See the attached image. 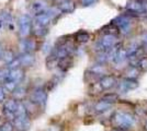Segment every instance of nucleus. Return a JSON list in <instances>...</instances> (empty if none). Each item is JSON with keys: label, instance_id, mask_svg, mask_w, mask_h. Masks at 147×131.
<instances>
[{"label": "nucleus", "instance_id": "f257e3e1", "mask_svg": "<svg viewBox=\"0 0 147 131\" xmlns=\"http://www.w3.org/2000/svg\"><path fill=\"white\" fill-rule=\"evenodd\" d=\"M112 121H113V125L115 126L117 129L126 130V129H129L132 126L134 125L136 118H135L134 115H132L129 112H117L113 115Z\"/></svg>", "mask_w": 147, "mask_h": 131}, {"label": "nucleus", "instance_id": "f03ea898", "mask_svg": "<svg viewBox=\"0 0 147 131\" xmlns=\"http://www.w3.org/2000/svg\"><path fill=\"white\" fill-rule=\"evenodd\" d=\"M117 44V38L115 35H112V34H105L102 37L99 39L98 42L96 43V49L98 51H105L109 48L113 47L114 45Z\"/></svg>", "mask_w": 147, "mask_h": 131}, {"label": "nucleus", "instance_id": "7ed1b4c3", "mask_svg": "<svg viewBox=\"0 0 147 131\" xmlns=\"http://www.w3.org/2000/svg\"><path fill=\"white\" fill-rule=\"evenodd\" d=\"M18 24L20 36L22 38H26L30 35L31 31H32V20H31V18L26 14L21 15L19 18Z\"/></svg>", "mask_w": 147, "mask_h": 131}, {"label": "nucleus", "instance_id": "20e7f679", "mask_svg": "<svg viewBox=\"0 0 147 131\" xmlns=\"http://www.w3.org/2000/svg\"><path fill=\"white\" fill-rule=\"evenodd\" d=\"M112 24L114 26H117L120 31L124 33V34H129L131 30H132V23H131V18H129L127 15L122 14L119 15L117 18L112 21Z\"/></svg>", "mask_w": 147, "mask_h": 131}, {"label": "nucleus", "instance_id": "39448f33", "mask_svg": "<svg viewBox=\"0 0 147 131\" xmlns=\"http://www.w3.org/2000/svg\"><path fill=\"white\" fill-rule=\"evenodd\" d=\"M13 126L18 131H26L31 127V119L29 114H25L22 116H17L13 120Z\"/></svg>", "mask_w": 147, "mask_h": 131}, {"label": "nucleus", "instance_id": "423d86ee", "mask_svg": "<svg viewBox=\"0 0 147 131\" xmlns=\"http://www.w3.org/2000/svg\"><path fill=\"white\" fill-rule=\"evenodd\" d=\"M30 100L32 103L36 104V105H41L44 106L46 104V100H47V94L46 91L44 88H35L32 94H31Z\"/></svg>", "mask_w": 147, "mask_h": 131}, {"label": "nucleus", "instance_id": "0eeeda50", "mask_svg": "<svg viewBox=\"0 0 147 131\" xmlns=\"http://www.w3.org/2000/svg\"><path fill=\"white\" fill-rule=\"evenodd\" d=\"M138 86V82L136 80H132V79H123L122 81L120 82L119 84V88L120 91L125 93L127 91H131V90H135L136 87Z\"/></svg>", "mask_w": 147, "mask_h": 131}, {"label": "nucleus", "instance_id": "6e6552de", "mask_svg": "<svg viewBox=\"0 0 147 131\" xmlns=\"http://www.w3.org/2000/svg\"><path fill=\"white\" fill-rule=\"evenodd\" d=\"M115 83L117 79L113 75H103L99 81V85L102 90H110L115 85Z\"/></svg>", "mask_w": 147, "mask_h": 131}, {"label": "nucleus", "instance_id": "1a4fd4ad", "mask_svg": "<svg viewBox=\"0 0 147 131\" xmlns=\"http://www.w3.org/2000/svg\"><path fill=\"white\" fill-rule=\"evenodd\" d=\"M23 78H24V71H23L21 68L11 69V70L9 71L8 80L16 82L17 84H19L20 82L22 81V79H23Z\"/></svg>", "mask_w": 147, "mask_h": 131}, {"label": "nucleus", "instance_id": "9d476101", "mask_svg": "<svg viewBox=\"0 0 147 131\" xmlns=\"http://www.w3.org/2000/svg\"><path fill=\"white\" fill-rule=\"evenodd\" d=\"M37 45L34 39H22L20 43V48L22 53H32L36 49Z\"/></svg>", "mask_w": 147, "mask_h": 131}, {"label": "nucleus", "instance_id": "9b49d317", "mask_svg": "<svg viewBox=\"0 0 147 131\" xmlns=\"http://www.w3.org/2000/svg\"><path fill=\"white\" fill-rule=\"evenodd\" d=\"M0 23L3 25H6L8 27L12 29L13 26V19H12V14L9 10H2L0 11Z\"/></svg>", "mask_w": 147, "mask_h": 131}, {"label": "nucleus", "instance_id": "f8f14e48", "mask_svg": "<svg viewBox=\"0 0 147 131\" xmlns=\"http://www.w3.org/2000/svg\"><path fill=\"white\" fill-rule=\"evenodd\" d=\"M19 61H20V65L23 67H31L35 63V57L31 53H23L19 58Z\"/></svg>", "mask_w": 147, "mask_h": 131}, {"label": "nucleus", "instance_id": "ddd939ff", "mask_svg": "<svg viewBox=\"0 0 147 131\" xmlns=\"http://www.w3.org/2000/svg\"><path fill=\"white\" fill-rule=\"evenodd\" d=\"M47 3L44 1V0H35L33 3H32V11L33 13L40 14V13H43L47 10Z\"/></svg>", "mask_w": 147, "mask_h": 131}, {"label": "nucleus", "instance_id": "4468645a", "mask_svg": "<svg viewBox=\"0 0 147 131\" xmlns=\"http://www.w3.org/2000/svg\"><path fill=\"white\" fill-rule=\"evenodd\" d=\"M126 10L129 11V12L136 13V14L143 13L141 0H129V2H127V5H126Z\"/></svg>", "mask_w": 147, "mask_h": 131}, {"label": "nucleus", "instance_id": "2eb2a0df", "mask_svg": "<svg viewBox=\"0 0 147 131\" xmlns=\"http://www.w3.org/2000/svg\"><path fill=\"white\" fill-rule=\"evenodd\" d=\"M58 9L61 10V12L70 13L76 9V5H75V2L71 1V0H64V1H61V3H59Z\"/></svg>", "mask_w": 147, "mask_h": 131}, {"label": "nucleus", "instance_id": "dca6fc26", "mask_svg": "<svg viewBox=\"0 0 147 131\" xmlns=\"http://www.w3.org/2000/svg\"><path fill=\"white\" fill-rule=\"evenodd\" d=\"M52 21H53V19L49 17V14L46 11L35 15V23L42 25V26H47Z\"/></svg>", "mask_w": 147, "mask_h": 131}, {"label": "nucleus", "instance_id": "f3484780", "mask_svg": "<svg viewBox=\"0 0 147 131\" xmlns=\"http://www.w3.org/2000/svg\"><path fill=\"white\" fill-rule=\"evenodd\" d=\"M57 66H58V68L61 69V71H64V72L67 71L68 69L73 66V59H71V57L66 56V57H64V58L58 59Z\"/></svg>", "mask_w": 147, "mask_h": 131}, {"label": "nucleus", "instance_id": "a211bd4d", "mask_svg": "<svg viewBox=\"0 0 147 131\" xmlns=\"http://www.w3.org/2000/svg\"><path fill=\"white\" fill-rule=\"evenodd\" d=\"M111 105L110 103H108V102H105V100H100L98 102L96 105H94V110L97 112H100V114H102V112H107L108 109H110L111 108Z\"/></svg>", "mask_w": 147, "mask_h": 131}, {"label": "nucleus", "instance_id": "6ab92c4d", "mask_svg": "<svg viewBox=\"0 0 147 131\" xmlns=\"http://www.w3.org/2000/svg\"><path fill=\"white\" fill-rule=\"evenodd\" d=\"M12 94H13V97H14L16 100H24L25 95H26V91H25L24 87L17 86L16 87V90L12 92Z\"/></svg>", "mask_w": 147, "mask_h": 131}, {"label": "nucleus", "instance_id": "aec40b11", "mask_svg": "<svg viewBox=\"0 0 147 131\" xmlns=\"http://www.w3.org/2000/svg\"><path fill=\"white\" fill-rule=\"evenodd\" d=\"M17 106H18V102L12 98V100H6V103H5V105H3V109L14 114L16 110H17Z\"/></svg>", "mask_w": 147, "mask_h": 131}, {"label": "nucleus", "instance_id": "412c9836", "mask_svg": "<svg viewBox=\"0 0 147 131\" xmlns=\"http://www.w3.org/2000/svg\"><path fill=\"white\" fill-rule=\"evenodd\" d=\"M125 75L126 79H132V80H136L140 76V70L136 67H131L125 71Z\"/></svg>", "mask_w": 147, "mask_h": 131}, {"label": "nucleus", "instance_id": "4be33fe9", "mask_svg": "<svg viewBox=\"0 0 147 131\" xmlns=\"http://www.w3.org/2000/svg\"><path fill=\"white\" fill-rule=\"evenodd\" d=\"M32 30L34 32V34H35L36 36H38V37H42V36L47 34V29H46V26H42V25L37 24V23L34 24V26L32 27Z\"/></svg>", "mask_w": 147, "mask_h": 131}, {"label": "nucleus", "instance_id": "5701e85b", "mask_svg": "<svg viewBox=\"0 0 147 131\" xmlns=\"http://www.w3.org/2000/svg\"><path fill=\"white\" fill-rule=\"evenodd\" d=\"M126 58H127V55H126L125 49L122 48V47H120L117 53V56H115V58H114L113 61H114L115 63H122Z\"/></svg>", "mask_w": 147, "mask_h": 131}, {"label": "nucleus", "instance_id": "b1692460", "mask_svg": "<svg viewBox=\"0 0 147 131\" xmlns=\"http://www.w3.org/2000/svg\"><path fill=\"white\" fill-rule=\"evenodd\" d=\"M90 72L93 73V74L96 75V76H103L105 74V72H107V69L104 68L102 65H97V66H94V67H92L90 69Z\"/></svg>", "mask_w": 147, "mask_h": 131}, {"label": "nucleus", "instance_id": "393cba45", "mask_svg": "<svg viewBox=\"0 0 147 131\" xmlns=\"http://www.w3.org/2000/svg\"><path fill=\"white\" fill-rule=\"evenodd\" d=\"M76 39L79 43H87L90 39V34L86 31H79L76 34Z\"/></svg>", "mask_w": 147, "mask_h": 131}, {"label": "nucleus", "instance_id": "a878e982", "mask_svg": "<svg viewBox=\"0 0 147 131\" xmlns=\"http://www.w3.org/2000/svg\"><path fill=\"white\" fill-rule=\"evenodd\" d=\"M140 50H141V48H140V45H138V44H137V43H132L129 47L125 49V51H126V55H127V57H131V56H133V55H135L136 53H138Z\"/></svg>", "mask_w": 147, "mask_h": 131}, {"label": "nucleus", "instance_id": "bb28decb", "mask_svg": "<svg viewBox=\"0 0 147 131\" xmlns=\"http://www.w3.org/2000/svg\"><path fill=\"white\" fill-rule=\"evenodd\" d=\"M1 56H2L3 60H5L8 65L16 59V58H14V54L12 53V50H6L5 53H2V55H1Z\"/></svg>", "mask_w": 147, "mask_h": 131}, {"label": "nucleus", "instance_id": "cd10ccee", "mask_svg": "<svg viewBox=\"0 0 147 131\" xmlns=\"http://www.w3.org/2000/svg\"><path fill=\"white\" fill-rule=\"evenodd\" d=\"M119 100V96H117V94H114V93H109V94H105L103 97H102V100H105V102H108V103H115L117 100Z\"/></svg>", "mask_w": 147, "mask_h": 131}, {"label": "nucleus", "instance_id": "c85d7f7f", "mask_svg": "<svg viewBox=\"0 0 147 131\" xmlns=\"http://www.w3.org/2000/svg\"><path fill=\"white\" fill-rule=\"evenodd\" d=\"M57 63H58V59L52 54V55L47 58V60H46V66H47L49 69H52L57 66Z\"/></svg>", "mask_w": 147, "mask_h": 131}, {"label": "nucleus", "instance_id": "c756f323", "mask_svg": "<svg viewBox=\"0 0 147 131\" xmlns=\"http://www.w3.org/2000/svg\"><path fill=\"white\" fill-rule=\"evenodd\" d=\"M25 114H28V112H26V109H25V107H24V104H22L21 102H18L17 110L14 112L16 117H17V116H22V115H25Z\"/></svg>", "mask_w": 147, "mask_h": 131}, {"label": "nucleus", "instance_id": "7c9ffc66", "mask_svg": "<svg viewBox=\"0 0 147 131\" xmlns=\"http://www.w3.org/2000/svg\"><path fill=\"white\" fill-rule=\"evenodd\" d=\"M108 59H107V54L105 51H99L98 55H97V63L99 65H103L104 63H107Z\"/></svg>", "mask_w": 147, "mask_h": 131}, {"label": "nucleus", "instance_id": "2f4dec72", "mask_svg": "<svg viewBox=\"0 0 147 131\" xmlns=\"http://www.w3.org/2000/svg\"><path fill=\"white\" fill-rule=\"evenodd\" d=\"M17 86H18V84H17L16 82L10 81V80H7V81L5 82V88H7L9 92H13Z\"/></svg>", "mask_w": 147, "mask_h": 131}, {"label": "nucleus", "instance_id": "473e14b6", "mask_svg": "<svg viewBox=\"0 0 147 131\" xmlns=\"http://www.w3.org/2000/svg\"><path fill=\"white\" fill-rule=\"evenodd\" d=\"M9 68H5L0 70V82H6L8 80V75H9Z\"/></svg>", "mask_w": 147, "mask_h": 131}, {"label": "nucleus", "instance_id": "72a5a7b5", "mask_svg": "<svg viewBox=\"0 0 147 131\" xmlns=\"http://www.w3.org/2000/svg\"><path fill=\"white\" fill-rule=\"evenodd\" d=\"M137 66H140V69L143 71H147V58H141L140 61L137 63Z\"/></svg>", "mask_w": 147, "mask_h": 131}, {"label": "nucleus", "instance_id": "f704fd0d", "mask_svg": "<svg viewBox=\"0 0 147 131\" xmlns=\"http://www.w3.org/2000/svg\"><path fill=\"white\" fill-rule=\"evenodd\" d=\"M13 129H14V126H13L10 121H7V122H5V124L2 125V127H1L0 130L1 131H13Z\"/></svg>", "mask_w": 147, "mask_h": 131}, {"label": "nucleus", "instance_id": "c9c22d12", "mask_svg": "<svg viewBox=\"0 0 147 131\" xmlns=\"http://www.w3.org/2000/svg\"><path fill=\"white\" fill-rule=\"evenodd\" d=\"M19 66H20V61H19V58H16L13 61H11V63H9V67L8 68L10 69H16V68H19Z\"/></svg>", "mask_w": 147, "mask_h": 131}, {"label": "nucleus", "instance_id": "e433bc0d", "mask_svg": "<svg viewBox=\"0 0 147 131\" xmlns=\"http://www.w3.org/2000/svg\"><path fill=\"white\" fill-rule=\"evenodd\" d=\"M53 51V48H52V46H51V44L49 43H46V44H44V46H43V53L44 54H51Z\"/></svg>", "mask_w": 147, "mask_h": 131}, {"label": "nucleus", "instance_id": "4c0bfd02", "mask_svg": "<svg viewBox=\"0 0 147 131\" xmlns=\"http://www.w3.org/2000/svg\"><path fill=\"white\" fill-rule=\"evenodd\" d=\"M3 112H5V115H6V117L9 120H14V118H16V115L13 114V112H8V110H5L3 109Z\"/></svg>", "mask_w": 147, "mask_h": 131}, {"label": "nucleus", "instance_id": "58836bf2", "mask_svg": "<svg viewBox=\"0 0 147 131\" xmlns=\"http://www.w3.org/2000/svg\"><path fill=\"white\" fill-rule=\"evenodd\" d=\"M97 1H98V0H81V2H82L84 6H92V5H94Z\"/></svg>", "mask_w": 147, "mask_h": 131}, {"label": "nucleus", "instance_id": "ea45409f", "mask_svg": "<svg viewBox=\"0 0 147 131\" xmlns=\"http://www.w3.org/2000/svg\"><path fill=\"white\" fill-rule=\"evenodd\" d=\"M6 98V92H5V87L0 86V103L3 102Z\"/></svg>", "mask_w": 147, "mask_h": 131}, {"label": "nucleus", "instance_id": "a19ab883", "mask_svg": "<svg viewBox=\"0 0 147 131\" xmlns=\"http://www.w3.org/2000/svg\"><path fill=\"white\" fill-rule=\"evenodd\" d=\"M143 49H144V50H145V51L147 53V43H145V46L143 47Z\"/></svg>", "mask_w": 147, "mask_h": 131}, {"label": "nucleus", "instance_id": "79ce46f5", "mask_svg": "<svg viewBox=\"0 0 147 131\" xmlns=\"http://www.w3.org/2000/svg\"><path fill=\"white\" fill-rule=\"evenodd\" d=\"M2 55V47H1V45H0V56Z\"/></svg>", "mask_w": 147, "mask_h": 131}, {"label": "nucleus", "instance_id": "37998d69", "mask_svg": "<svg viewBox=\"0 0 147 131\" xmlns=\"http://www.w3.org/2000/svg\"><path fill=\"white\" fill-rule=\"evenodd\" d=\"M114 131H125V130H121V129H117V130H114Z\"/></svg>", "mask_w": 147, "mask_h": 131}, {"label": "nucleus", "instance_id": "c03bdc74", "mask_svg": "<svg viewBox=\"0 0 147 131\" xmlns=\"http://www.w3.org/2000/svg\"><path fill=\"white\" fill-rule=\"evenodd\" d=\"M1 27H2V24H1V23H0V29H1Z\"/></svg>", "mask_w": 147, "mask_h": 131}, {"label": "nucleus", "instance_id": "a18cd8bd", "mask_svg": "<svg viewBox=\"0 0 147 131\" xmlns=\"http://www.w3.org/2000/svg\"><path fill=\"white\" fill-rule=\"evenodd\" d=\"M146 129H147V122H146Z\"/></svg>", "mask_w": 147, "mask_h": 131}, {"label": "nucleus", "instance_id": "49530a36", "mask_svg": "<svg viewBox=\"0 0 147 131\" xmlns=\"http://www.w3.org/2000/svg\"><path fill=\"white\" fill-rule=\"evenodd\" d=\"M0 131H1V130H0Z\"/></svg>", "mask_w": 147, "mask_h": 131}]
</instances>
